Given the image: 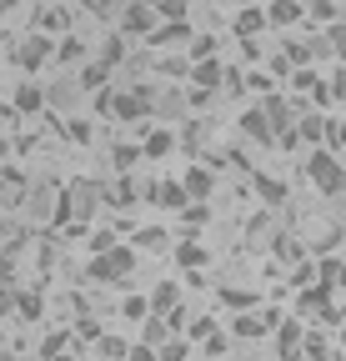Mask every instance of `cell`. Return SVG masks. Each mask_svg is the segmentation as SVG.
<instances>
[{"label":"cell","instance_id":"cell-1","mask_svg":"<svg viewBox=\"0 0 346 361\" xmlns=\"http://www.w3.org/2000/svg\"><path fill=\"white\" fill-rule=\"evenodd\" d=\"M307 180H311L321 196H346V166H341L336 151H326V146H316V151L307 156Z\"/></svg>","mask_w":346,"mask_h":361},{"label":"cell","instance_id":"cell-2","mask_svg":"<svg viewBox=\"0 0 346 361\" xmlns=\"http://www.w3.org/2000/svg\"><path fill=\"white\" fill-rule=\"evenodd\" d=\"M136 261H141L136 246H111V251H101L91 266H85V276H91V281H121V276L136 271Z\"/></svg>","mask_w":346,"mask_h":361},{"label":"cell","instance_id":"cell-3","mask_svg":"<svg viewBox=\"0 0 346 361\" xmlns=\"http://www.w3.org/2000/svg\"><path fill=\"white\" fill-rule=\"evenodd\" d=\"M156 20H161V11L156 6H146V0H131L121 16H116V30L131 40V35H156Z\"/></svg>","mask_w":346,"mask_h":361},{"label":"cell","instance_id":"cell-4","mask_svg":"<svg viewBox=\"0 0 346 361\" xmlns=\"http://www.w3.org/2000/svg\"><path fill=\"white\" fill-rule=\"evenodd\" d=\"M56 51H61V45H56L46 30H35L30 40H20V45H16L11 56H16V66H20V71H40L46 61H56Z\"/></svg>","mask_w":346,"mask_h":361},{"label":"cell","instance_id":"cell-5","mask_svg":"<svg viewBox=\"0 0 346 361\" xmlns=\"http://www.w3.org/2000/svg\"><path fill=\"white\" fill-rule=\"evenodd\" d=\"M241 130L251 135L256 146H276V126H271L266 106H251V111H241Z\"/></svg>","mask_w":346,"mask_h":361},{"label":"cell","instance_id":"cell-6","mask_svg":"<svg viewBox=\"0 0 346 361\" xmlns=\"http://www.w3.org/2000/svg\"><path fill=\"white\" fill-rule=\"evenodd\" d=\"M156 206H166V211H186L191 206V191H186V180H156V186L146 191Z\"/></svg>","mask_w":346,"mask_h":361},{"label":"cell","instance_id":"cell-7","mask_svg":"<svg viewBox=\"0 0 346 361\" xmlns=\"http://www.w3.org/2000/svg\"><path fill=\"white\" fill-rule=\"evenodd\" d=\"M301 341H307V331H301V322H291V316H286V322L276 326V356H281V361H296L301 351H307Z\"/></svg>","mask_w":346,"mask_h":361},{"label":"cell","instance_id":"cell-8","mask_svg":"<svg viewBox=\"0 0 346 361\" xmlns=\"http://www.w3.org/2000/svg\"><path fill=\"white\" fill-rule=\"evenodd\" d=\"M96 201H101V191L91 186V180H75V186H70V206H75V226H80V231H85V221L96 216Z\"/></svg>","mask_w":346,"mask_h":361},{"label":"cell","instance_id":"cell-9","mask_svg":"<svg viewBox=\"0 0 346 361\" xmlns=\"http://www.w3.org/2000/svg\"><path fill=\"white\" fill-rule=\"evenodd\" d=\"M271 25V16L266 11H256V6H246V11H236V20H231V30L241 35V40H251V35H261Z\"/></svg>","mask_w":346,"mask_h":361},{"label":"cell","instance_id":"cell-10","mask_svg":"<svg viewBox=\"0 0 346 361\" xmlns=\"http://www.w3.org/2000/svg\"><path fill=\"white\" fill-rule=\"evenodd\" d=\"M46 106H51V96L40 90V80H20V90H16V111L35 116V111H46Z\"/></svg>","mask_w":346,"mask_h":361},{"label":"cell","instance_id":"cell-11","mask_svg":"<svg viewBox=\"0 0 346 361\" xmlns=\"http://www.w3.org/2000/svg\"><path fill=\"white\" fill-rule=\"evenodd\" d=\"M296 306L307 311V316H326V311H331V286H326V281H321V286H307V291L296 296Z\"/></svg>","mask_w":346,"mask_h":361},{"label":"cell","instance_id":"cell-12","mask_svg":"<svg viewBox=\"0 0 346 361\" xmlns=\"http://www.w3.org/2000/svg\"><path fill=\"white\" fill-rule=\"evenodd\" d=\"M186 111H191V96H181V90H161L156 96V116H166V121H186Z\"/></svg>","mask_w":346,"mask_h":361},{"label":"cell","instance_id":"cell-13","mask_svg":"<svg viewBox=\"0 0 346 361\" xmlns=\"http://www.w3.org/2000/svg\"><path fill=\"white\" fill-rule=\"evenodd\" d=\"M261 106H266V116H271V126H276V141H281L286 130H296V111H291V106H286L281 96H266Z\"/></svg>","mask_w":346,"mask_h":361},{"label":"cell","instance_id":"cell-14","mask_svg":"<svg viewBox=\"0 0 346 361\" xmlns=\"http://www.w3.org/2000/svg\"><path fill=\"white\" fill-rule=\"evenodd\" d=\"M181 180H186V191H191V201H206V196L216 191V176H211V171H206L201 161H196V166H191V171H186Z\"/></svg>","mask_w":346,"mask_h":361},{"label":"cell","instance_id":"cell-15","mask_svg":"<svg viewBox=\"0 0 346 361\" xmlns=\"http://www.w3.org/2000/svg\"><path fill=\"white\" fill-rule=\"evenodd\" d=\"M191 80H196V85H206V90H216V85L226 80V71H221V61H216V56H206V61H196V66H191Z\"/></svg>","mask_w":346,"mask_h":361},{"label":"cell","instance_id":"cell-16","mask_svg":"<svg viewBox=\"0 0 346 361\" xmlns=\"http://www.w3.org/2000/svg\"><path fill=\"white\" fill-rule=\"evenodd\" d=\"M296 130H301V141L321 146V141H326V135H331L336 126H331V121H321V116H301V121H296Z\"/></svg>","mask_w":346,"mask_h":361},{"label":"cell","instance_id":"cell-17","mask_svg":"<svg viewBox=\"0 0 346 361\" xmlns=\"http://www.w3.org/2000/svg\"><path fill=\"white\" fill-rule=\"evenodd\" d=\"M266 331H271L266 316H236V326H231L236 341H256V336H266Z\"/></svg>","mask_w":346,"mask_h":361},{"label":"cell","instance_id":"cell-18","mask_svg":"<svg viewBox=\"0 0 346 361\" xmlns=\"http://www.w3.org/2000/svg\"><path fill=\"white\" fill-rule=\"evenodd\" d=\"M176 301H181V286H176V281H161V286L151 291V306H156V316H171V311H176Z\"/></svg>","mask_w":346,"mask_h":361},{"label":"cell","instance_id":"cell-19","mask_svg":"<svg viewBox=\"0 0 346 361\" xmlns=\"http://www.w3.org/2000/svg\"><path fill=\"white\" fill-rule=\"evenodd\" d=\"M121 316H125V322H151L156 306H151V296H125L121 301Z\"/></svg>","mask_w":346,"mask_h":361},{"label":"cell","instance_id":"cell-20","mask_svg":"<svg viewBox=\"0 0 346 361\" xmlns=\"http://www.w3.org/2000/svg\"><path fill=\"white\" fill-rule=\"evenodd\" d=\"M256 196H261L266 206H286V186L276 176H256Z\"/></svg>","mask_w":346,"mask_h":361},{"label":"cell","instance_id":"cell-21","mask_svg":"<svg viewBox=\"0 0 346 361\" xmlns=\"http://www.w3.org/2000/svg\"><path fill=\"white\" fill-rule=\"evenodd\" d=\"M106 75H111V66H106V61H85V66H80V90H101V85H106Z\"/></svg>","mask_w":346,"mask_h":361},{"label":"cell","instance_id":"cell-22","mask_svg":"<svg viewBox=\"0 0 346 361\" xmlns=\"http://www.w3.org/2000/svg\"><path fill=\"white\" fill-rule=\"evenodd\" d=\"M266 16H271V25H296L301 20V6H296V0H271Z\"/></svg>","mask_w":346,"mask_h":361},{"label":"cell","instance_id":"cell-23","mask_svg":"<svg viewBox=\"0 0 346 361\" xmlns=\"http://www.w3.org/2000/svg\"><path fill=\"white\" fill-rule=\"evenodd\" d=\"M66 25H70V16H66L61 6H46V11H35V30H46V35H51V30H66Z\"/></svg>","mask_w":346,"mask_h":361},{"label":"cell","instance_id":"cell-24","mask_svg":"<svg viewBox=\"0 0 346 361\" xmlns=\"http://www.w3.org/2000/svg\"><path fill=\"white\" fill-rule=\"evenodd\" d=\"M321 45H326V56H341V61H346V20L326 25V30H321Z\"/></svg>","mask_w":346,"mask_h":361},{"label":"cell","instance_id":"cell-25","mask_svg":"<svg viewBox=\"0 0 346 361\" xmlns=\"http://www.w3.org/2000/svg\"><path fill=\"white\" fill-rule=\"evenodd\" d=\"M256 301H261V296H256V291H236V286H221V306H231L236 316H241V311H251Z\"/></svg>","mask_w":346,"mask_h":361},{"label":"cell","instance_id":"cell-26","mask_svg":"<svg viewBox=\"0 0 346 361\" xmlns=\"http://www.w3.org/2000/svg\"><path fill=\"white\" fill-rule=\"evenodd\" d=\"M176 261H181L186 271H201V266H206V246H201V241H181V246H176Z\"/></svg>","mask_w":346,"mask_h":361},{"label":"cell","instance_id":"cell-27","mask_svg":"<svg viewBox=\"0 0 346 361\" xmlns=\"http://www.w3.org/2000/svg\"><path fill=\"white\" fill-rule=\"evenodd\" d=\"M186 35H191V25H186V20H166V25H161L151 40H156V45H181Z\"/></svg>","mask_w":346,"mask_h":361},{"label":"cell","instance_id":"cell-28","mask_svg":"<svg viewBox=\"0 0 346 361\" xmlns=\"http://www.w3.org/2000/svg\"><path fill=\"white\" fill-rule=\"evenodd\" d=\"M56 61H66V66H85V40H80V35H66V40H61V51H56Z\"/></svg>","mask_w":346,"mask_h":361},{"label":"cell","instance_id":"cell-29","mask_svg":"<svg viewBox=\"0 0 346 361\" xmlns=\"http://www.w3.org/2000/svg\"><path fill=\"white\" fill-rule=\"evenodd\" d=\"M101 61H106L111 71L125 61V35H121V30H111V35H106V45H101Z\"/></svg>","mask_w":346,"mask_h":361},{"label":"cell","instance_id":"cell-30","mask_svg":"<svg viewBox=\"0 0 346 361\" xmlns=\"http://www.w3.org/2000/svg\"><path fill=\"white\" fill-rule=\"evenodd\" d=\"M311 25H336L341 20V6H336V0H311Z\"/></svg>","mask_w":346,"mask_h":361},{"label":"cell","instance_id":"cell-31","mask_svg":"<svg viewBox=\"0 0 346 361\" xmlns=\"http://www.w3.org/2000/svg\"><path fill=\"white\" fill-rule=\"evenodd\" d=\"M106 201H111V206H121V211H125V206H136V186H131V176H121L116 186L106 191Z\"/></svg>","mask_w":346,"mask_h":361},{"label":"cell","instance_id":"cell-32","mask_svg":"<svg viewBox=\"0 0 346 361\" xmlns=\"http://www.w3.org/2000/svg\"><path fill=\"white\" fill-rule=\"evenodd\" d=\"M30 216H40V221H56V206H51V186H35V191H30Z\"/></svg>","mask_w":346,"mask_h":361},{"label":"cell","instance_id":"cell-33","mask_svg":"<svg viewBox=\"0 0 346 361\" xmlns=\"http://www.w3.org/2000/svg\"><path fill=\"white\" fill-rule=\"evenodd\" d=\"M206 221H211V206H206V201H191V206L181 211V226H186V231H201Z\"/></svg>","mask_w":346,"mask_h":361},{"label":"cell","instance_id":"cell-34","mask_svg":"<svg viewBox=\"0 0 346 361\" xmlns=\"http://www.w3.org/2000/svg\"><path fill=\"white\" fill-rule=\"evenodd\" d=\"M141 156H146V146H116V151H111V166H116V171H131Z\"/></svg>","mask_w":346,"mask_h":361},{"label":"cell","instance_id":"cell-35","mask_svg":"<svg viewBox=\"0 0 346 361\" xmlns=\"http://www.w3.org/2000/svg\"><path fill=\"white\" fill-rule=\"evenodd\" d=\"M171 146H176V135H171V130H166V126H161V130H151V135H146V156H166V151H171Z\"/></svg>","mask_w":346,"mask_h":361},{"label":"cell","instance_id":"cell-36","mask_svg":"<svg viewBox=\"0 0 346 361\" xmlns=\"http://www.w3.org/2000/svg\"><path fill=\"white\" fill-rule=\"evenodd\" d=\"M161 246H166V226H146L136 236V251H161Z\"/></svg>","mask_w":346,"mask_h":361},{"label":"cell","instance_id":"cell-37","mask_svg":"<svg viewBox=\"0 0 346 361\" xmlns=\"http://www.w3.org/2000/svg\"><path fill=\"white\" fill-rule=\"evenodd\" d=\"M116 241H121V226H116V221L106 226V231H91V251H96V256H101V251H111Z\"/></svg>","mask_w":346,"mask_h":361},{"label":"cell","instance_id":"cell-38","mask_svg":"<svg viewBox=\"0 0 346 361\" xmlns=\"http://www.w3.org/2000/svg\"><path fill=\"white\" fill-rule=\"evenodd\" d=\"M66 331H56V336H46V341H40V361H56V356H66Z\"/></svg>","mask_w":346,"mask_h":361},{"label":"cell","instance_id":"cell-39","mask_svg":"<svg viewBox=\"0 0 346 361\" xmlns=\"http://www.w3.org/2000/svg\"><path fill=\"white\" fill-rule=\"evenodd\" d=\"M321 281H326V286H346V266L326 256V261H321Z\"/></svg>","mask_w":346,"mask_h":361},{"label":"cell","instance_id":"cell-40","mask_svg":"<svg viewBox=\"0 0 346 361\" xmlns=\"http://www.w3.org/2000/svg\"><path fill=\"white\" fill-rule=\"evenodd\" d=\"M101 356H106V361H116V356L125 361V356H131V346H125L121 336H101Z\"/></svg>","mask_w":346,"mask_h":361},{"label":"cell","instance_id":"cell-41","mask_svg":"<svg viewBox=\"0 0 346 361\" xmlns=\"http://www.w3.org/2000/svg\"><path fill=\"white\" fill-rule=\"evenodd\" d=\"M16 311L25 316V322H35V316L46 311V301H40V296H16Z\"/></svg>","mask_w":346,"mask_h":361},{"label":"cell","instance_id":"cell-42","mask_svg":"<svg viewBox=\"0 0 346 361\" xmlns=\"http://www.w3.org/2000/svg\"><path fill=\"white\" fill-rule=\"evenodd\" d=\"M191 356V341H161V361H186Z\"/></svg>","mask_w":346,"mask_h":361},{"label":"cell","instance_id":"cell-43","mask_svg":"<svg viewBox=\"0 0 346 361\" xmlns=\"http://www.w3.org/2000/svg\"><path fill=\"white\" fill-rule=\"evenodd\" d=\"M186 6L191 0H161V20H186Z\"/></svg>","mask_w":346,"mask_h":361},{"label":"cell","instance_id":"cell-44","mask_svg":"<svg viewBox=\"0 0 346 361\" xmlns=\"http://www.w3.org/2000/svg\"><path fill=\"white\" fill-rule=\"evenodd\" d=\"M191 336H196V341L206 346V341L216 336V322H211V316H196V322H191Z\"/></svg>","mask_w":346,"mask_h":361},{"label":"cell","instance_id":"cell-45","mask_svg":"<svg viewBox=\"0 0 346 361\" xmlns=\"http://www.w3.org/2000/svg\"><path fill=\"white\" fill-rule=\"evenodd\" d=\"M125 361H161V346L141 341V346H131V356H125Z\"/></svg>","mask_w":346,"mask_h":361},{"label":"cell","instance_id":"cell-46","mask_svg":"<svg viewBox=\"0 0 346 361\" xmlns=\"http://www.w3.org/2000/svg\"><path fill=\"white\" fill-rule=\"evenodd\" d=\"M316 85H321V80H316L311 66H307V71H296V90H316Z\"/></svg>","mask_w":346,"mask_h":361},{"label":"cell","instance_id":"cell-47","mask_svg":"<svg viewBox=\"0 0 346 361\" xmlns=\"http://www.w3.org/2000/svg\"><path fill=\"white\" fill-rule=\"evenodd\" d=\"M161 75H176L181 80V75H191V66L186 61H161Z\"/></svg>","mask_w":346,"mask_h":361},{"label":"cell","instance_id":"cell-48","mask_svg":"<svg viewBox=\"0 0 346 361\" xmlns=\"http://www.w3.org/2000/svg\"><path fill=\"white\" fill-rule=\"evenodd\" d=\"M181 146H186V151H191V156H196V151H201V146H206V141H201V126H186V141H181Z\"/></svg>","mask_w":346,"mask_h":361},{"label":"cell","instance_id":"cell-49","mask_svg":"<svg viewBox=\"0 0 346 361\" xmlns=\"http://www.w3.org/2000/svg\"><path fill=\"white\" fill-rule=\"evenodd\" d=\"M70 96H75V85H56L51 90V106H70Z\"/></svg>","mask_w":346,"mask_h":361},{"label":"cell","instance_id":"cell-50","mask_svg":"<svg viewBox=\"0 0 346 361\" xmlns=\"http://www.w3.org/2000/svg\"><path fill=\"white\" fill-rule=\"evenodd\" d=\"M70 135H75V141L85 146V141H91V121H70Z\"/></svg>","mask_w":346,"mask_h":361},{"label":"cell","instance_id":"cell-51","mask_svg":"<svg viewBox=\"0 0 346 361\" xmlns=\"http://www.w3.org/2000/svg\"><path fill=\"white\" fill-rule=\"evenodd\" d=\"M211 51H216V40H211V35H201V40L191 45V56H196V61H201V56H211Z\"/></svg>","mask_w":346,"mask_h":361},{"label":"cell","instance_id":"cell-52","mask_svg":"<svg viewBox=\"0 0 346 361\" xmlns=\"http://www.w3.org/2000/svg\"><path fill=\"white\" fill-rule=\"evenodd\" d=\"M331 96H336V101H346V66H341V71H336V80H331Z\"/></svg>","mask_w":346,"mask_h":361},{"label":"cell","instance_id":"cell-53","mask_svg":"<svg viewBox=\"0 0 346 361\" xmlns=\"http://www.w3.org/2000/svg\"><path fill=\"white\" fill-rule=\"evenodd\" d=\"M331 146H336V151H346V126H336V130H331Z\"/></svg>","mask_w":346,"mask_h":361},{"label":"cell","instance_id":"cell-54","mask_svg":"<svg viewBox=\"0 0 346 361\" xmlns=\"http://www.w3.org/2000/svg\"><path fill=\"white\" fill-rule=\"evenodd\" d=\"M336 341H341V346H346V322H341V336H336Z\"/></svg>","mask_w":346,"mask_h":361},{"label":"cell","instance_id":"cell-55","mask_svg":"<svg viewBox=\"0 0 346 361\" xmlns=\"http://www.w3.org/2000/svg\"><path fill=\"white\" fill-rule=\"evenodd\" d=\"M146 6H156V11H161V0H146Z\"/></svg>","mask_w":346,"mask_h":361},{"label":"cell","instance_id":"cell-56","mask_svg":"<svg viewBox=\"0 0 346 361\" xmlns=\"http://www.w3.org/2000/svg\"><path fill=\"white\" fill-rule=\"evenodd\" d=\"M56 361H75V356H56Z\"/></svg>","mask_w":346,"mask_h":361},{"label":"cell","instance_id":"cell-57","mask_svg":"<svg viewBox=\"0 0 346 361\" xmlns=\"http://www.w3.org/2000/svg\"><path fill=\"white\" fill-rule=\"evenodd\" d=\"M341 316H346V306H341Z\"/></svg>","mask_w":346,"mask_h":361}]
</instances>
